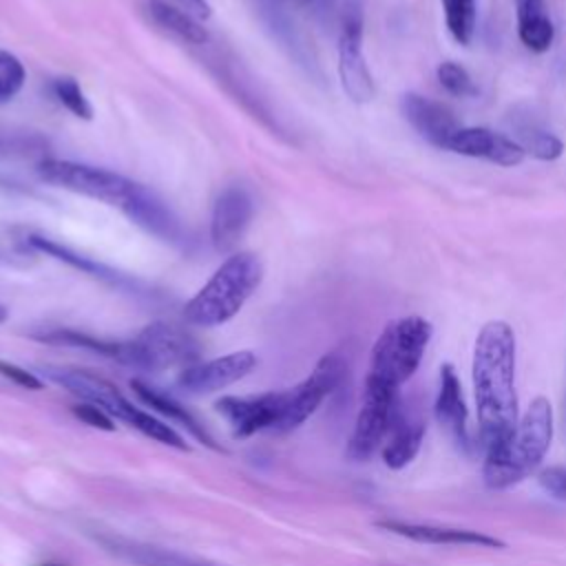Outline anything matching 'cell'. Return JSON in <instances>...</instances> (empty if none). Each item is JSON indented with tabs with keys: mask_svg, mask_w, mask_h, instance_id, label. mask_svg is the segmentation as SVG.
<instances>
[{
	"mask_svg": "<svg viewBox=\"0 0 566 566\" xmlns=\"http://www.w3.org/2000/svg\"><path fill=\"white\" fill-rule=\"evenodd\" d=\"M515 332L506 321L482 325L473 347V394L484 451L500 444L517 422Z\"/></svg>",
	"mask_w": 566,
	"mask_h": 566,
	"instance_id": "1",
	"label": "cell"
},
{
	"mask_svg": "<svg viewBox=\"0 0 566 566\" xmlns=\"http://www.w3.org/2000/svg\"><path fill=\"white\" fill-rule=\"evenodd\" d=\"M553 440V407L546 398H535L513 431L484 451L482 478L489 489H509L528 478L544 460Z\"/></svg>",
	"mask_w": 566,
	"mask_h": 566,
	"instance_id": "2",
	"label": "cell"
},
{
	"mask_svg": "<svg viewBox=\"0 0 566 566\" xmlns=\"http://www.w3.org/2000/svg\"><path fill=\"white\" fill-rule=\"evenodd\" d=\"M263 281V265L252 252L230 254L208 283L186 303L184 318L195 327H217L241 312Z\"/></svg>",
	"mask_w": 566,
	"mask_h": 566,
	"instance_id": "3",
	"label": "cell"
},
{
	"mask_svg": "<svg viewBox=\"0 0 566 566\" xmlns=\"http://www.w3.org/2000/svg\"><path fill=\"white\" fill-rule=\"evenodd\" d=\"M433 336V327L422 316H402L385 325L369 356L365 382L398 389L416 374Z\"/></svg>",
	"mask_w": 566,
	"mask_h": 566,
	"instance_id": "4",
	"label": "cell"
},
{
	"mask_svg": "<svg viewBox=\"0 0 566 566\" xmlns=\"http://www.w3.org/2000/svg\"><path fill=\"white\" fill-rule=\"evenodd\" d=\"M44 374L53 382L69 389L73 396L82 398L84 402H93V405L102 407L115 420L126 422L128 427L137 429L139 433H144V436H148V438H153L161 444H168L175 438V431L168 422H164L157 416H153L150 411L133 405L113 382H108L106 378H102L93 371L46 367Z\"/></svg>",
	"mask_w": 566,
	"mask_h": 566,
	"instance_id": "5",
	"label": "cell"
},
{
	"mask_svg": "<svg viewBox=\"0 0 566 566\" xmlns=\"http://www.w3.org/2000/svg\"><path fill=\"white\" fill-rule=\"evenodd\" d=\"M199 356L197 340L172 323H150L130 340H122L117 363L139 371H164L195 365Z\"/></svg>",
	"mask_w": 566,
	"mask_h": 566,
	"instance_id": "6",
	"label": "cell"
},
{
	"mask_svg": "<svg viewBox=\"0 0 566 566\" xmlns=\"http://www.w3.org/2000/svg\"><path fill=\"white\" fill-rule=\"evenodd\" d=\"M38 175L42 181L51 186L64 188L75 195H84L88 199H95L108 206H119V208L130 199V195L139 186L115 170H106V168H97V166H88L71 159H55V157L40 161Z\"/></svg>",
	"mask_w": 566,
	"mask_h": 566,
	"instance_id": "7",
	"label": "cell"
},
{
	"mask_svg": "<svg viewBox=\"0 0 566 566\" xmlns=\"http://www.w3.org/2000/svg\"><path fill=\"white\" fill-rule=\"evenodd\" d=\"M338 31V77L345 95L356 104H367L376 95L374 77L363 53V11L356 0H349L340 20Z\"/></svg>",
	"mask_w": 566,
	"mask_h": 566,
	"instance_id": "8",
	"label": "cell"
},
{
	"mask_svg": "<svg viewBox=\"0 0 566 566\" xmlns=\"http://www.w3.org/2000/svg\"><path fill=\"white\" fill-rule=\"evenodd\" d=\"M400 409V391L382 385L365 382L360 411L354 422V431L347 442V458L363 462L367 460L387 438L394 418Z\"/></svg>",
	"mask_w": 566,
	"mask_h": 566,
	"instance_id": "9",
	"label": "cell"
},
{
	"mask_svg": "<svg viewBox=\"0 0 566 566\" xmlns=\"http://www.w3.org/2000/svg\"><path fill=\"white\" fill-rule=\"evenodd\" d=\"M343 376V358L338 354H325L303 382H298L294 389H287V405L276 424V431L285 433L301 427L321 407V402L340 385Z\"/></svg>",
	"mask_w": 566,
	"mask_h": 566,
	"instance_id": "10",
	"label": "cell"
},
{
	"mask_svg": "<svg viewBox=\"0 0 566 566\" xmlns=\"http://www.w3.org/2000/svg\"><path fill=\"white\" fill-rule=\"evenodd\" d=\"M285 405L287 389L259 396H223L214 402L217 411L232 424L237 438H248L263 429H276Z\"/></svg>",
	"mask_w": 566,
	"mask_h": 566,
	"instance_id": "11",
	"label": "cell"
},
{
	"mask_svg": "<svg viewBox=\"0 0 566 566\" xmlns=\"http://www.w3.org/2000/svg\"><path fill=\"white\" fill-rule=\"evenodd\" d=\"M256 363L259 358L250 349L232 352L212 360L184 367L177 385L188 394H212L245 378L256 367Z\"/></svg>",
	"mask_w": 566,
	"mask_h": 566,
	"instance_id": "12",
	"label": "cell"
},
{
	"mask_svg": "<svg viewBox=\"0 0 566 566\" xmlns=\"http://www.w3.org/2000/svg\"><path fill=\"white\" fill-rule=\"evenodd\" d=\"M254 214L252 195L243 186H226L212 208L210 239L217 252H232L243 239Z\"/></svg>",
	"mask_w": 566,
	"mask_h": 566,
	"instance_id": "13",
	"label": "cell"
},
{
	"mask_svg": "<svg viewBox=\"0 0 566 566\" xmlns=\"http://www.w3.org/2000/svg\"><path fill=\"white\" fill-rule=\"evenodd\" d=\"M447 150L464 157L486 159L497 166H517L526 155L513 137L495 133L486 126H460L451 135Z\"/></svg>",
	"mask_w": 566,
	"mask_h": 566,
	"instance_id": "14",
	"label": "cell"
},
{
	"mask_svg": "<svg viewBox=\"0 0 566 566\" xmlns=\"http://www.w3.org/2000/svg\"><path fill=\"white\" fill-rule=\"evenodd\" d=\"M436 420L440 427L449 433L453 444L460 451L471 449V427H469V409L462 396V385L460 378L453 369V365L444 363L440 367V382H438V396L433 405Z\"/></svg>",
	"mask_w": 566,
	"mask_h": 566,
	"instance_id": "15",
	"label": "cell"
},
{
	"mask_svg": "<svg viewBox=\"0 0 566 566\" xmlns=\"http://www.w3.org/2000/svg\"><path fill=\"white\" fill-rule=\"evenodd\" d=\"M382 531L394 535L407 537L420 544H436V546H478V548H504V542L495 535L473 531V528H458V526H440V524H416L402 520H382L376 524Z\"/></svg>",
	"mask_w": 566,
	"mask_h": 566,
	"instance_id": "16",
	"label": "cell"
},
{
	"mask_svg": "<svg viewBox=\"0 0 566 566\" xmlns=\"http://www.w3.org/2000/svg\"><path fill=\"white\" fill-rule=\"evenodd\" d=\"M405 119L433 146L444 148L451 135L460 128L455 115L440 102L429 99L418 93H405L400 99Z\"/></svg>",
	"mask_w": 566,
	"mask_h": 566,
	"instance_id": "17",
	"label": "cell"
},
{
	"mask_svg": "<svg viewBox=\"0 0 566 566\" xmlns=\"http://www.w3.org/2000/svg\"><path fill=\"white\" fill-rule=\"evenodd\" d=\"M124 214L135 221L146 232L155 234L161 241H181V223L175 217V212L150 190L144 186H137L130 199L122 206Z\"/></svg>",
	"mask_w": 566,
	"mask_h": 566,
	"instance_id": "18",
	"label": "cell"
},
{
	"mask_svg": "<svg viewBox=\"0 0 566 566\" xmlns=\"http://www.w3.org/2000/svg\"><path fill=\"white\" fill-rule=\"evenodd\" d=\"M424 438V422L420 416L407 413L402 407L398 409L394 424L387 433V442L382 444V462L389 469L407 467L420 451Z\"/></svg>",
	"mask_w": 566,
	"mask_h": 566,
	"instance_id": "19",
	"label": "cell"
},
{
	"mask_svg": "<svg viewBox=\"0 0 566 566\" xmlns=\"http://www.w3.org/2000/svg\"><path fill=\"white\" fill-rule=\"evenodd\" d=\"M130 389H133V394H135L146 407H150V409L157 411L159 416L168 418L170 422L181 424V427H184L192 438H197L201 444H206V447H210V449H219V447L214 444L212 436L206 431V427H203L179 400H175L172 396L159 391L157 387H153V385H148V382H144V380H139V378L130 380Z\"/></svg>",
	"mask_w": 566,
	"mask_h": 566,
	"instance_id": "20",
	"label": "cell"
},
{
	"mask_svg": "<svg viewBox=\"0 0 566 566\" xmlns=\"http://www.w3.org/2000/svg\"><path fill=\"white\" fill-rule=\"evenodd\" d=\"M517 35L522 44L533 53H544L555 40V27L546 13L544 0H515Z\"/></svg>",
	"mask_w": 566,
	"mask_h": 566,
	"instance_id": "21",
	"label": "cell"
},
{
	"mask_svg": "<svg viewBox=\"0 0 566 566\" xmlns=\"http://www.w3.org/2000/svg\"><path fill=\"white\" fill-rule=\"evenodd\" d=\"M102 546L117 555L119 559L133 564V566H210L203 562H195L181 553L168 551V548H157L122 537H99Z\"/></svg>",
	"mask_w": 566,
	"mask_h": 566,
	"instance_id": "22",
	"label": "cell"
},
{
	"mask_svg": "<svg viewBox=\"0 0 566 566\" xmlns=\"http://www.w3.org/2000/svg\"><path fill=\"white\" fill-rule=\"evenodd\" d=\"M150 20L166 33H170L172 38L188 42V44H206L208 42V31L201 24L199 18H195L192 13H188L181 7H175L166 0H148L146 4Z\"/></svg>",
	"mask_w": 566,
	"mask_h": 566,
	"instance_id": "23",
	"label": "cell"
},
{
	"mask_svg": "<svg viewBox=\"0 0 566 566\" xmlns=\"http://www.w3.org/2000/svg\"><path fill=\"white\" fill-rule=\"evenodd\" d=\"M27 243H29L33 250H38V252H42V254H46V256H53V259H57V261H62V263H66V265H71V268L84 272V274H91V276H95V279H102V281H106V283H113V285L126 283V276H124V274L115 272L113 268H108V265H104V263H99V261H95V259H91V256H84V254L71 250L69 245H62V243L55 241V239H49V237H42V234H29V237H27Z\"/></svg>",
	"mask_w": 566,
	"mask_h": 566,
	"instance_id": "24",
	"label": "cell"
},
{
	"mask_svg": "<svg viewBox=\"0 0 566 566\" xmlns=\"http://www.w3.org/2000/svg\"><path fill=\"white\" fill-rule=\"evenodd\" d=\"M515 135L517 144L524 148L526 155H533L542 161H555L564 153V144L557 135L542 128L535 119H515Z\"/></svg>",
	"mask_w": 566,
	"mask_h": 566,
	"instance_id": "25",
	"label": "cell"
},
{
	"mask_svg": "<svg viewBox=\"0 0 566 566\" xmlns=\"http://www.w3.org/2000/svg\"><path fill=\"white\" fill-rule=\"evenodd\" d=\"M33 338H38L42 343H49V345L88 349V352L102 354V356L113 358V360H117L119 347H122V340H104V338H97V336H91V334H84V332H77V329H69V327L40 332V334H33Z\"/></svg>",
	"mask_w": 566,
	"mask_h": 566,
	"instance_id": "26",
	"label": "cell"
},
{
	"mask_svg": "<svg viewBox=\"0 0 566 566\" xmlns=\"http://www.w3.org/2000/svg\"><path fill=\"white\" fill-rule=\"evenodd\" d=\"M442 7L453 40L460 44H469L473 40L478 22L475 0H442Z\"/></svg>",
	"mask_w": 566,
	"mask_h": 566,
	"instance_id": "27",
	"label": "cell"
},
{
	"mask_svg": "<svg viewBox=\"0 0 566 566\" xmlns=\"http://www.w3.org/2000/svg\"><path fill=\"white\" fill-rule=\"evenodd\" d=\"M51 93L53 97L75 117L80 119H93V106L84 93V88L80 86V82L75 77H57L51 82Z\"/></svg>",
	"mask_w": 566,
	"mask_h": 566,
	"instance_id": "28",
	"label": "cell"
},
{
	"mask_svg": "<svg viewBox=\"0 0 566 566\" xmlns=\"http://www.w3.org/2000/svg\"><path fill=\"white\" fill-rule=\"evenodd\" d=\"M24 80L27 71L22 62L13 53L0 49V104L11 102L22 91Z\"/></svg>",
	"mask_w": 566,
	"mask_h": 566,
	"instance_id": "29",
	"label": "cell"
},
{
	"mask_svg": "<svg viewBox=\"0 0 566 566\" xmlns=\"http://www.w3.org/2000/svg\"><path fill=\"white\" fill-rule=\"evenodd\" d=\"M285 7L301 11L318 22L325 24H338L340 13L345 11L349 0H281Z\"/></svg>",
	"mask_w": 566,
	"mask_h": 566,
	"instance_id": "30",
	"label": "cell"
},
{
	"mask_svg": "<svg viewBox=\"0 0 566 566\" xmlns=\"http://www.w3.org/2000/svg\"><path fill=\"white\" fill-rule=\"evenodd\" d=\"M436 75H438L440 86L447 93L455 95V97H471L478 91L475 84H473V77L469 75V71L462 64H458V62H442L438 66Z\"/></svg>",
	"mask_w": 566,
	"mask_h": 566,
	"instance_id": "31",
	"label": "cell"
},
{
	"mask_svg": "<svg viewBox=\"0 0 566 566\" xmlns=\"http://www.w3.org/2000/svg\"><path fill=\"white\" fill-rule=\"evenodd\" d=\"M71 411L77 420H82L88 427H95L102 431H115V418L108 416L102 407H97L93 402H80V405L71 407Z\"/></svg>",
	"mask_w": 566,
	"mask_h": 566,
	"instance_id": "32",
	"label": "cell"
},
{
	"mask_svg": "<svg viewBox=\"0 0 566 566\" xmlns=\"http://www.w3.org/2000/svg\"><path fill=\"white\" fill-rule=\"evenodd\" d=\"M539 486L559 502H566V467H551L539 473Z\"/></svg>",
	"mask_w": 566,
	"mask_h": 566,
	"instance_id": "33",
	"label": "cell"
},
{
	"mask_svg": "<svg viewBox=\"0 0 566 566\" xmlns=\"http://www.w3.org/2000/svg\"><path fill=\"white\" fill-rule=\"evenodd\" d=\"M0 376L9 378L11 382H15V385H20L24 389H33L35 391V389L44 387L42 378H38L35 374H31V371L13 365V363H7V360H0Z\"/></svg>",
	"mask_w": 566,
	"mask_h": 566,
	"instance_id": "34",
	"label": "cell"
},
{
	"mask_svg": "<svg viewBox=\"0 0 566 566\" xmlns=\"http://www.w3.org/2000/svg\"><path fill=\"white\" fill-rule=\"evenodd\" d=\"M177 2H179L181 9H186L188 13H192L199 20H208L210 13H212L208 0H177Z\"/></svg>",
	"mask_w": 566,
	"mask_h": 566,
	"instance_id": "35",
	"label": "cell"
},
{
	"mask_svg": "<svg viewBox=\"0 0 566 566\" xmlns=\"http://www.w3.org/2000/svg\"><path fill=\"white\" fill-rule=\"evenodd\" d=\"M7 318H9V310H7L4 305H0V325H2Z\"/></svg>",
	"mask_w": 566,
	"mask_h": 566,
	"instance_id": "36",
	"label": "cell"
},
{
	"mask_svg": "<svg viewBox=\"0 0 566 566\" xmlns=\"http://www.w3.org/2000/svg\"><path fill=\"white\" fill-rule=\"evenodd\" d=\"M42 566H64V564H51V562H46V564H42Z\"/></svg>",
	"mask_w": 566,
	"mask_h": 566,
	"instance_id": "37",
	"label": "cell"
}]
</instances>
